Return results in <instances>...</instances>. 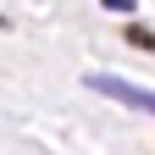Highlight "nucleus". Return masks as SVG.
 <instances>
[{
    "instance_id": "1",
    "label": "nucleus",
    "mask_w": 155,
    "mask_h": 155,
    "mask_svg": "<svg viewBox=\"0 0 155 155\" xmlns=\"http://www.w3.org/2000/svg\"><path fill=\"white\" fill-rule=\"evenodd\" d=\"M89 89L105 94V100H122V105H133V111H144V116H155V89H139V83H127V78H105V72H94Z\"/></svg>"
},
{
    "instance_id": "2",
    "label": "nucleus",
    "mask_w": 155,
    "mask_h": 155,
    "mask_svg": "<svg viewBox=\"0 0 155 155\" xmlns=\"http://www.w3.org/2000/svg\"><path fill=\"white\" fill-rule=\"evenodd\" d=\"M105 11H133V0H100Z\"/></svg>"
},
{
    "instance_id": "3",
    "label": "nucleus",
    "mask_w": 155,
    "mask_h": 155,
    "mask_svg": "<svg viewBox=\"0 0 155 155\" xmlns=\"http://www.w3.org/2000/svg\"><path fill=\"white\" fill-rule=\"evenodd\" d=\"M0 28H6V17H0Z\"/></svg>"
}]
</instances>
